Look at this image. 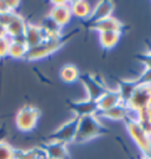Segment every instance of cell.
<instances>
[{
  "label": "cell",
  "instance_id": "1",
  "mask_svg": "<svg viewBox=\"0 0 151 159\" xmlns=\"http://www.w3.org/2000/svg\"><path fill=\"white\" fill-rule=\"evenodd\" d=\"M104 132H105V128L103 127V125L100 124V121L96 115L79 118L77 133H76L73 141L77 144L86 143V141L103 134Z\"/></svg>",
  "mask_w": 151,
  "mask_h": 159
},
{
  "label": "cell",
  "instance_id": "2",
  "mask_svg": "<svg viewBox=\"0 0 151 159\" xmlns=\"http://www.w3.org/2000/svg\"><path fill=\"white\" fill-rule=\"evenodd\" d=\"M126 129L138 148L143 152L144 157L151 159V137L144 132L136 119L126 120Z\"/></svg>",
  "mask_w": 151,
  "mask_h": 159
},
{
  "label": "cell",
  "instance_id": "3",
  "mask_svg": "<svg viewBox=\"0 0 151 159\" xmlns=\"http://www.w3.org/2000/svg\"><path fill=\"white\" fill-rule=\"evenodd\" d=\"M63 43H64L63 36L59 38H46L40 44H38L37 47L27 49L25 58L28 61L40 60V58L46 57V56L51 55L54 51H57L63 45Z\"/></svg>",
  "mask_w": 151,
  "mask_h": 159
},
{
  "label": "cell",
  "instance_id": "4",
  "mask_svg": "<svg viewBox=\"0 0 151 159\" xmlns=\"http://www.w3.org/2000/svg\"><path fill=\"white\" fill-rule=\"evenodd\" d=\"M126 106L130 112L135 113L151 107V86H137Z\"/></svg>",
  "mask_w": 151,
  "mask_h": 159
},
{
  "label": "cell",
  "instance_id": "5",
  "mask_svg": "<svg viewBox=\"0 0 151 159\" xmlns=\"http://www.w3.org/2000/svg\"><path fill=\"white\" fill-rule=\"evenodd\" d=\"M38 119H39V111L34 107L25 106L17 114L15 124L20 131L30 132L36 127Z\"/></svg>",
  "mask_w": 151,
  "mask_h": 159
},
{
  "label": "cell",
  "instance_id": "6",
  "mask_svg": "<svg viewBox=\"0 0 151 159\" xmlns=\"http://www.w3.org/2000/svg\"><path fill=\"white\" fill-rule=\"evenodd\" d=\"M77 126H78V118H73L69 120L64 125L56 129L54 132L48 137L50 141H56V143H61V144H67L74 140L76 133H77Z\"/></svg>",
  "mask_w": 151,
  "mask_h": 159
},
{
  "label": "cell",
  "instance_id": "7",
  "mask_svg": "<svg viewBox=\"0 0 151 159\" xmlns=\"http://www.w3.org/2000/svg\"><path fill=\"white\" fill-rule=\"evenodd\" d=\"M48 18L52 19L60 27L65 26L72 18L71 8L66 1H53V7L48 14Z\"/></svg>",
  "mask_w": 151,
  "mask_h": 159
},
{
  "label": "cell",
  "instance_id": "8",
  "mask_svg": "<svg viewBox=\"0 0 151 159\" xmlns=\"http://www.w3.org/2000/svg\"><path fill=\"white\" fill-rule=\"evenodd\" d=\"M69 107L71 109V112L74 114L76 118H84V116H90L94 115L98 112V107L97 102L94 100L86 99L83 101H73L69 103Z\"/></svg>",
  "mask_w": 151,
  "mask_h": 159
},
{
  "label": "cell",
  "instance_id": "9",
  "mask_svg": "<svg viewBox=\"0 0 151 159\" xmlns=\"http://www.w3.org/2000/svg\"><path fill=\"white\" fill-rule=\"evenodd\" d=\"M82 81H83V83L85 86L86 93H87V99L90 100L97 101L107 90L105 86L94 76H91V75L86 74L84 76H82Z\"/></svg>",
  "mask_w": 151,
  "mask_h": 159
},
{
  "label": "cell",
  "instance_id": "10",
  "mask_svg": "<svg viewBox=\"0 0 151 159\" xmlns=\"http://www.w3.org/2000/svg\"><path fill=\"white\" fill-rule=\"evenodd\" d=\"M24 38L27 49L37 47L40 44L45 38V33L43 31L41 26L39 25H33V24H26L25 31H24Z\"/></svg>",
  "mask_w": 151,
  "mask_h": 159
},
{
  "label": "cell",
  "instance_id": "11",
  "mask_svg": "<svg viewBox=\"0 0 151 159\" xmlns=\"http://www.w3.org/2000/svg\"><path fill=\"white\" fill-rule=\"evenodd\" d=\"M112 11H113V2L112 1H99L96 5V7L92 10L91 16L87 19V23L91 26L100 20L109 18V17H111Z\"/></svg>",
  "mask_w": 151,
  "mask_h": 159
},
{
  "label": "cell",
  "instance_id": "12",
  "mask_svg": "<svg viewBox=\"0 0 151 159\" xmlns=\"http://www.w3.org/2000/svg\"><path fill=\"white\" fill-rule=\"evenodd\" d=\"M96 102H97V107H98V112H105L112 107L119 105L122 101H120L118 90H109L107 89Z\"/></svg>",
  "mask_w": 151,
  "mask_h": 159
},
{
  "label": "cell",
  "instance_id": "13",
  "mask_svg": "<svg viewBox=\"0 0 151 159\" xmlns=\"http://www.w3.org/2000/svg\"><path fill=\"white\" fill-rule=\"evenodd\" d=\"M43 151L45 153L46 158L51 159H67V150L65 144L56 143V141H48L44 145Z\"/></svg>",
  "mask_w": 151,
  "mask_h": 159
},
{
  "label": "cell",
  "instance_id": "14",
  "mask_svg": "<svg viewBox=\"0 0 151 159\" xmlns=\"http://www.w3.org/2000/svg\"><path fill=\"white\" fill-rule=\"evenodd\" d=\"M25 26H26V23H25L24 18H21L18 14H14L12 21L6 27L8 38L13 39V38L23 37L24 36V31H25Z\"/></svg>",
  "mask_w": 151,
  "mask_h": 159
},
{
  "label": "cell",
  "instance_id": "15",
  "mask_svg": "<svg viewBox=\"0 0 151 159\" xmlns=\"http://www.w3.org/2000/svg\"><path fill=\"white\" fill-rule=\"evenodd\" d=\"M92 29L97 30L99 33L102 32H110V31H115V32H120L122 30V24L119 23V20H117L113 17H109L105 19L100 20L98 23L91 25Z\"/></svg>",
  "mask_w": 151,
  "mask_h": 159
},
{
  "label": "cell",
  "instance_id": "16",
  "mask_svg": "<svg viewBox=\"0 0 151 159\" xmlns=\"http://www.w3.org/2000/svg\"><path fill=\"white\" fill-rule=\"evenodd\" d=\"M70 8H71L72 16L77 17V18H80V19L87 20L92 12V8L90 6V4L87 1H84V0L72 1L71 5H70Z\"/></svg>",
  "mask_w": 151,
  "mask_h": 159
},
{
  "label": "cell",
  "instance_id": "17",
  "mask_svg": "<svg viewBox=\"0 0 151 159\" xmlns=\"http://www.w3.org/2000/svg\"><path fill=\"white\" fill-rule=\"evenodd\" d=\"M129 112H130V111H129L128 106L120 102L119 105L112 107V108L107 109L105 112H100V115H102L103 118H106V119L117 121V120H124L125 118L129 115Z\"/></svg>",
  "mask_w": 151,
  "mask_h": 159
},
{
  "label": "cell",
  "instance_id": "18",
  "mask_svg": "<svg viewBox=\"0 0 151 159\" xmlns=\"http://www.w3.org/2000/svg\"><path fill=\"white\" fill-rule=\"evenodd\" d=\"M137 84L135 81H119L118 82V93L120 96L122 103L126 105L131 99L132 94L136 90Z\"/></svg>",
  "mask_w": 151,
  "mask_h": 159
},
{
  "label": "cell",
  "instance_id": "19",
  "mask_svg": "<svg viewBox=\"0 0 151 159\" xmlns=\"http://www.w3.org/2000/svg\"><path fill=\"white\" fill-rule=\"evenodd\" d=\"M136 114H137L136 120L139 124V126L144 129L146 134H149L151 137V107L143 108V109L136 112Z\"/></svg>",
  "mask_w": 151,
  "mask_h": 159
},
{
  "label": "cell",
  "instance_id": "20",
  "mask_svg": "<svg viewBox=\"0 0 151 159\" xmlns=\"http://www.w3.org/2000/svg\"><path fill=\"white\" fill-rule=\"evenodd\" d=\"M119 37H120V32H115V31L102 32L99 33V42H100V45L103 48L112 49L118 43Z\"/></svg>",
  "mask_w": 151,
  "mask_h": 159
},
{
  "label": "cell",
  "instance_id": "21",
  "mask_svg": "<svg viewBox=\"0 0 151 159\" xmlns=\"http://www.w3.org/2000/svg\"><path fill=\"white\" fill-rule=\"evenodd\" d=\"M41 29L45 33V38H59V37H61V34H60V29L61 27L58 24H56L52 19H50L48 17L44 21Z\"/></svg>",
  "mask_w": 151,
  "mask_h": 159
},
{
  "label": "cell",
  "instance_id": "22",
  "mask_svg": "<svg viewBox=\"0 0 151 159\" xmlns=\"http://www.w3.org/2000/svg\"><path fill=\"white\" fill-rule=\"evenodd\" d=\"M26 52H27V47L25 44L10 40V47H8L7 56H11L12 58L19 60V58H24L26 56Z\"/></svg>",
  "mask_w": 151,
  "mask_h": 159
},
{
  "label": "cell",
  "instance_id": "23",
  "mask_svg": "<svg viewBox=\"0 0 151 159\" xmlns=\"http://www.w3.org/2000/svg\"><path fill=\"white\" fill-rule=\"evenodd\" d=\"M44 156L46 158L45 153L43 150H15L14 151V159H40Z\"/></svg>",
  "mask_w": 151,
  "mask_h": 159
},
{
  "label": "cell",
  "instance_id": "24",
  "mask_svg": "<svg viewBox=\"0 0 151 159\" xmlns=\"http://www.w3.org/2000/svg\"><path fill=\"white\" fill-rule=\"evenodd\" d=\"M79 77L78 69L72 64H67V66H63V69L60 70V79L63 80L66 83H71L74 82Z\"/></svg>",
  "mask_w": 151,
  "mask_h": 159
},
{
  "label": "cell",
  "instance_id": "25",
  "mask_svg": "<svg viewBox=\"0 0 151 159\" xmlns=\"http://www.w3.org/2000/svg\"><path fill=\"white\" fill-rule=\"evenodd\" d=\"M14 150L5 140L0 143V159H14Z\"/></svg>",
  "mask_w": 151,
  "mask_h": 159
},
{
  "label": "cell",
  "instance_id": "26",
  "mask_svg": "<svg viewBox=\"0 0 151 159\" xmlns=\"http://www.w3.org/2000/svg\"><path fill=\"white\" fill-rule=\"evenodd\" d=\"M135 82L137 86H151V69H145Z\"/></svg>",
  "mask_w": 151,
  "mask_h": 159
},
{
  "label": "cell",
  "instance_id": "27",
  "mask_svg": "<svg viewBox=\"0 0 151 159\" xmlns=\"http://www.w3.org/2000/svg\"><path fill=\"white\" fill-rule=\"evenodd\" d=\"M19 6V1H2L0 0V13H6V12H13L15 8Z\"/></svg>",
  "mask_w": 151,
  "mask_h": 159
},
{
  "label": "cell",
  "instance_id": "28",
  "mask_svg": "<svg viewBox=\"0 0 151 159\" xmlns=\"http://www.w3.org/2000/svg\"><path fill=\"white\" fill-rule=\"evenodd\" d=\"M141 63L145 66V69H151V55L149 53H139L136 57Z\"/></svg>",
  "mask_w": 151,
  "mask_h": 159
},
{
  "label": "cell",
  "instance_id": "29",
  "mask_svg": "<svg viewBox=\"0 0 151 159\" xmlns=\"http://www.w3.org/2000/svg\"><path fill=\"white\" fill-rule=\"evenodd\" d=\"M15 14V12H6V13H0V24L4 25L5 27L8 26V24L12 21L13 16Z\"/></svg>",
  "mask_w": 151,
  "mask_h": 159
},
{
  "label": "cell",
  "instance_id": "30",
  "mask_svg": "<svg viewBox=\"0 0 151 159\" xmlns=\"http://www.w3.org/2000/svg\"><path fill=\"white\" fill-rule=\"evenodd\" d=\"M10 47V39L8 38H0V57L7 56Z\"/></svg>",
  "mask_w": 151,
  "mask_h": 159
},
{
  "label": "cell",
  "instance_id": "31",
  "mask_svg": "<svg viewBox=\"0 0 151 159\" xmlns=\"http://www.w3.org/2000/svg\"><path fill=\"white\" fill-rule=\"evenodd\" d=\"M0 38H8L7 36V29L0 24Z\"/></svg>",
  "mask_w": 151,
  "mask_h": 159
},
{
  "label": "cell",
  "instance_id": "32",
  "mask_svg": "<svg viewBox=\"0 0 151 159\" xmlns=\"http://www.w3.org/2000/svg\"><path fill=\"white\" fill-rule=\"evenodd\" d=\"M6 128L5 126H0V143L5 140V137H6Z\"/></svg>",
  "mask_w": 151,
  "mask_h": 159
},
{
  "label": "cell",
  "instance_id": "33",
  "mask_svg": "<svg viewBox=\"0 0 151 159\" xmlns=\"http://www.w3.org/2000/svg\"><path fill=\"white\" fill-rule=\"evenodd\" d=\"M146 53L151 55V42H146Z\"/></svg>",
  "mask_w": 151,
  "mask_h": 159
},
{
  "label": "cell",
  "instance_id": "34",
  "mask_svg": "<svg viewBox=\"0 0 151 159\" xmlns=\"http://www.w3.org/2000/svg\"><path fill=\"white\" fill-rule=\"evenodd\" d=\"M142 159H150V158H146V157H144V158H142Z\"/></svg>",
  "mask_w": 151,
  "mask_h": 159
},
{
  "label": "cell",
  "instance_id": "35",
  "mask_svg": "<svg viewBox=\"0 0 151 159\" xmlns=\"http://www.w3.org/2000/svg\"><path fill=\"white\" fill-rule=\"evenodd\" d=\"M45 159H51V158H45Z\"/></svg>",
  "mask_w": 151,
  "mask_h": 159
}]
</instances>
